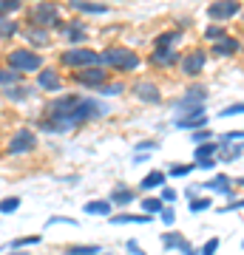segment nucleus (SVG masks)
Instances as JSON below:
<instances>
[{"label": "nucleus", "mask_w": 244, "mask_h": 255, "mask_svg": "<svg viewBox=\"0 0 244 255\" xmlns=\"http://www.w3.org/2000/svg\"><path fill=\"white\" fill-rule=\"evenodd\" d=\"M3 97L11 102H20V100H28L31 97V88H28L26 82H17V85H9V88H3Z\"/></svg>", "instance_id": "28"}, {"label": "nucleus", "mask_w": 244, "mask_h": 255, "mask_svg": "<svg viewBox=\"0 0 244 255\" xmlns=\"http://www.w3.org/2000/svg\"><path fill=\"white\" fill-rule=\"evenodd\" d=\"M182 54L176 48H154V54L148 57V63L154 68H171V65H179Z\"/></svg>", "instance_id": "18"}, {"label": "nucleus", "mask_w": 244, "mask_h": 255, "mask_svg": "<svg viewBox=\"0 0 244 255\" xmlns=\"http://www.w3.org/2000/svg\"><path fill=\"white\" fill-rule=\"evenodd\" d=\"M165 184H168V173H165V170H151L148 176H142V182H139V190H145V193L162 190Z\"/></svg>", "instance_id": "21"}, {"label": "nucleus", "mask_w": 244, "mask_h": 255, "mask_svg": "<svg viewBox=\"0 0 244 255\" xmlns=\"http://www.w3.org/2000/svg\"><path fill=\"white\" fill-rule=\"evenodd\" d=\"M60 28H63V40L71 43V46H82L88 40V28H85V23L80 17H74L71 23H63Z\"/></svg>", "instance_id": "13"}, {"label": "nucleus", "mask_w": 244, "mask_h": 255, "mask_svg": "<svg viewBox=\"0 0 244 255\" xmlns=\"http://www.w3.org/2000/svg\"><path fill=\"white\" fill-rule=\"evenodd\" d=\"M9 255H26L23 250H9Z\"/></svg>", "instance_id": "54"}, {"label": "nucleus", "mask_w": 244, "mask_h": 255, "mask_svg": "<svg viewBox=\"0 0 244 255\" xmlns=\"http://www.w3.org/2000/svg\"><path fill=\"white\" fill-rule=\"evenodd\" d=\"M210 125V114H208V108L205 111H196V114H188V117H179L176 122H173V128L176 130H199V128H208Z\"/></svg>", "instance_id": "14"}, {"label": "nucleus", "mask_w": 244, "mask_h": 255, "mask_svg": "<svg viewBox=\"0 0 244 255\" xmlns=\"http://www.w3.org/2000/svg\"><path fill=\"white\" fill-rule=\"evenodd\" d=\"M37 88L40 91H60L63 88V77H60V71L57 68H40L37 71Z\"/></svg>", "instance_id": "17"}, {"label": "nucleus", "mask_w": 244, "mask_h": 255, "mask_svg": "<svg viewBox=\"0 0 244 255\" xmlns=\"http://www.w3.org/2000/svg\"><path fill=\"white\" fill-rule=\"evenodd\" d=\"M202 142H213V130H210V128L193 130V145H202Z\"/></svg>", "instance_id": "43"}, {"label": "nucleus", "mask_w": 244, "mask_h": 255, "mask_svg": "<svg viewBox=\"0 0 244 255\" xmlns=\"http://www.w3.org/2000/svg\"><path fill=\"white\" fill-rule=\"evenodd\" d=\"M162 207H165V201L159 199V196H145V199L139 201V210H142V213H148V216H159V213H162Z\"/></svg>", "instance_id": "31"}, {"label": "nucleus", "mask_w": 244, "mask_h": 255, "mask_svg": "<svg viewBox=\"0 0 244 255\" xmlns=\"http://www.w3.org/2000/svg\"><path fill=\"white\" fill-rule=\"evenodd\" d=\"M28 26L37 28H60L63 17H60V6L54 0H40L34 9L28 11Z\"/></svg>", "instance_id": "5"}, {"label": "nucleus", "mask_w": 244, "mask_h": 255, "mask_svg": "<svg viewBox=\"0 0 244 255\" xmlns=\"http://www.w3.org/2000/svg\"><path fill=\"white\" fill-rule=\"evenodd\" d=\"M179 40H182L179 31H162V34L154 40V48H173Z\"/></svg>", "instance_id": "34"}, {"label": "nucleus", "mask_w": 244, "mask_h": 255, "mask_svg": "<svg viewBox=\"0 0 244 255\" xmlns=\"http://www.w3.org/2000/svg\"><path fill=\"white\" fill-rule=\"evenodd\" d=\"M105 111L108 108H105L100 100H80V105H77L71 114H63V117H45L43 122H40V128H43L45 133H68V130L85 125V122H91V119H100Z\"/></svg>", "instance_id": "1"}, {"label": "nucleus", "mask_w": 244, "mask_h": 255, "mask_svg": "<svg viewBox=\"0 0 244 255\" xmlns=\"http://www.w3.org/2000/svg\"><path fill=\"white\" fill-rule=\"evenodd\" d=\"M222 37H227V26H225V23H210V26L205 28V40H208V43H219Z\"/></svg>", "instance_id": "36"}, {"label": "nucleus", "mask_w": 244, "mask_h": 255, "mask_svg": "<svg viewBox=\"0 0 244 255\" xmlns=\"http://www.w3.org/2000/svg\"><path fill=\"white\" fill-rule=\"evenodd\" d=\"M239 17H242V20H244V14H239Z\"/></svg>", "instance_id": "55"}, {"label": "nucleus", "mask_w": 244, "mask_h": 255, "mask_svg": "<svg viewBox=\"0 0 244 255\" xmlns=\"http://www.w3.org/2000/svg\"><path fill=\"white\" fill-rule=\"evenodd\" d=\"M68 6L80 14H108V3H94V0H68Z\"/></svg>", "instance_id": "20"}, {"label": "nucleus", "mask_w": 244, "mask_h": 255, "mask_svg": "<svg viewBox=\"0 0 244 255\" xmlns=\"http://www.w3.org/2000/svg\"><path fill=\"white\" fill-rule=\"evenodd\" d=\"M239 48H242V43H239V37H222L219 43H210V57H216V60H227V57L239 54Z\"/></svg>", "instance_id": "16"}, {"label": "nucleus", "mask_w": 244, "mask_h": 255, "mask_svg": "<svg viewBox=\"0 0 244 255\" xmlns=\"http://www.w3.org/2000/svg\"><path fill=\"white\" fill-rule=\"evenodd\" d=\"M219 244H222L219 238H208V241H205V247L199 250V255H216L219 253Z\"/></svg>", "instance_id": "46"}, {"label": "nucleus", "mask_w": 244, "mask_h": 255, "mask_svg": "<svg viewBox=\"0 0 244 255\" xmlns=\"http://www.w3.org/2000/svg\"><path fill=\"white\" fill-rule=\"evenodd\" d=\"M6 65L26 77V74H37L45 63H43V54H40V51L23 46V48H14V51H9V54H6Z\"/></svg>", "instance_id": "3"}, {"label": "nucleus", "mask_w": 244, "mask_h": 255, "mask_svg": "<svg viewBox=\"0 0 244 255\" xmlns=\"http://www.w3.org/2000/svg\"><path fill=\"white\" fill-rule=\"evenodd\" d=\"M125 91V85L122 82H105L100 88V94H105V97H119V94Z\"/></svg>", "instance_id": "41"}, {"label": "nucleus", "mask_w": 244, "mask_h": 255, "mask_svg": "<svg viewBox=\"0 0 244 255\" xmlns=\"http://www.w3.org/2000/svg\"><path fill=\"white\" fill-rule=\"evenodd\" d=\"M205 68H208V51H205V48H193L188 54H182L179 71L185 74V77H199Z\"/></svg>", "instance_id": "10"}, {"label": "nucleus", "mask_w": 244, "mask_h": 255, "mask_svg": "<svg viewBox=\"0 0 244 255\" xmlns=\"http://www.w3.org/2000/svg\"><path fill=\"white\" fill-rule=\"evenodd\" d=\"M208 97H210L208 85H202V82H193V85H188L185 97H182V100L173 105V111H176V119H179V117H188V114H196V111H205V102H208Z\"/></svg>", "instance_id": "4"}, {"label": "nucleus", "mask_w": 244, "mask_h": 255, "mask_svg": "<svg viewBox=\"0 0 244 255\" xmlns=\"http://www.w3.org/2000/svg\"><path fill=\"white\" fill-rule=\"evenodd\" d=\"M156 147H159L156 139H142V142H136V150H145V153H154Z\"/></svg>", "instance_id": "47"}, {"label": "nucleus", "mask_w": 244, "mask_h": 255, "mask_svg": "<svg viewBox=\"0 0 244 255\" xmlns=\"http://www.w3.org/2000/svg\"><path fill=\"white\" fill-rule=\"evenodd\" d=\"M156 219L162 221L165 227H173V224H176V210H173L171 204H165V207H162V213H159Z\"/></svg>", "instance_id": "39"}, {"label": "nucleus", "mask_w": 244, "mask_h": 255, "mask_svg": "<svg viewBox=\"0 0 244 255\" xmlns=\"http://www.w3.org/2000/svg\"><path fill=\"white\" fill-rule=\"evenodd\" d=\"M219 150H222L219 139H213V142H202V145H196V150H193V162H202V159H213V156H219Z\"/></svg>", "instance_id": "25"}, {"label": "nucleus", "mask_w": 244, "mask_h": 255, "mask_svg": "<svg viewBox=\"0 0 244 255\" xmlns=\"http://www.w3.org/2000/svg\"><path fill=\"white\" fill-rule=\"evenodd\" d=\"M60 65L71 68V71H80V68H88V65H100V51H94L88 46H71L60 54Z\"/></svg>", "instance_id": "6"}, {"label": "nucleus", "mask_w": 244, "mask_h": 255, "mask_svg": "<svg viewBox=\"0 0 244 255\" xmlns=\"http://www.w3.org/2000/svg\"><path fill=\"white\" fill-rule=\"evenodd\" d=\"M190 241L185 236H182V233H176V230H168V233H162V250H185V247H188Z\"/></svg>", "instance_id": "24"}, {"label": "nucleus", "mask_w": 244, "mask_h": 255, "mask_svg": "<svg viewBox=\"0 0 244 255\" xmlns=\"http://www.w3.org/2000/svg\"><path fill=\"white\" fill-rule=\"evenodd\" d=\"M156 216H148V213H114L108 216V224H151Z\"/></svg>", "instance_id": "19"}, {"label": "nucleus", "mask_w": 244, "mask_h": 255, "mask_svg": "<svg viewBox=\"0 0 244 255\" xmlns=\"http://www.w3.org/2000/svg\"><path fill=\"white\" fill-rule=\"evenodd\" d=\"M208 20L210 23H230L233 17H239L242 14V3L239 0H213V3H208Z\"/></svg>", "instance_id": "7"}, {"label": "nucleus", "mask_w": 244, "mask_h": 255, "mask_svg": "<svg viewBox=\"0 0 244 255\" xmlns=\"http://www.w3.org/2000/svg\"><path fill=\"white\" fill-rule=\"evenodd\" d=\"M159 199H162L165 204H176V199H179V193L173 190V187H168V184H165L162 190H159Z\"/></svg>", "instance_id": "45"}, {"label": "nucleus", "mask_w": 244, "mask_h": 255, "mask_svg": "<svg viewBox=\"0 0 244 255\" xmlns=\"http://www.w3.org/2000/svg\"><path fill=\"white\" fill-rule=\"evenodd\" d=\"M17 34V23L11 17H0V40H11Z\"/></svg>", "instance_id": "37"}, {"label": "nucleus", "mask_w": 244, "mask_h": 255, "mask_svg": "<svg viewBox=\"0 0 244 255\" xmlns=\"http://www.w3.org/2000/svg\"><path fill=\"white\" fill-rule=\"evenodd\" d=\"M26 43L28 48H45L48 43H51V37H48V28H37V26H28L26 28Z\"/></svg>", "instance_id": "22"}, {"label": "nucleus", "mask_w": 244, "mask_h": 255, "mask_svg": "<svg viewBox=\"0 0 244 255\" xmlns=\"http://www.w3.org/2000/svg\"><path fill=\"white\" fill-rule=\"evenodd\" d=\"M85 213L88 216H102V219H108V216H114V204H111V199H91L85 201Z\"/></svg>", "instance_id": "23"}, {"label": "nucleus", "mask_w": 244, "mask_h": 255, "mask_svg": "<svg viewBox=\"0 0 244 255\" xmlns=\"http://www.w3.org/2000/svg\"><path fill=\"white\" fill-rule=\"evenodd\" d=\"M239 114H244V102H236V105H227V108L219 111V117L227 119V117H239Z\"/></svg>", "instance_id": "44"}, {"label": "nucleus", "mask_w": 244, "mask_h": 255, "mask_svg": "<svg viewBox=\"0 0 244 255\" xmlns=\"http://www.w3.org/2000/svg\"><path fill=\"white\" fill-rule=\"evenodd\" d=\"M40 241H43V236H20L14 241H9L6 250H26V247H37Z\"/></svg>", "instance_id": "35"}, {"label": "nucleus", "mask_w": 244, "mask_h": 255, "mask_svg": "<svg viewBox=\"0 0 244 255\" xmlns=\"http://www.w3.org/2000/svg\"><path fill=\"white\" fill-rule=\"evenodd\" d=\"M37 150V136L31 128H17L14 136L9 139L6 145V156H26V153H34Z\"/></svg>", "instance_id": "8"}, {"label": "nucleus", "mask_w": 244, "mask_h": 255, "mask_svg": "<svg viewBox=\"0 0 244 255\" xmlns=\"http://www.w3.org/2000/svg\"><path fill=\"white\" fill-rule=\"evenodd\" d=\"M74 82H80L82 88H94V91H100L102 85L108 82V68H105V65H88V68H80V71H74Z\"/></svg>", "instance_id": "9"}, {"label": "nucleus", "mask_w": 244, "mask_h": 255, "mask_svg": "<svg viewBox=\"0 0 244 255\" xmlns=\"http://www.w3.org/2000/svg\"><path fill=\"white\" fill-rule=\"evenodd\" d=\"M125 250H128L131 255H145V250H142L139 244H136V241H125Z\"/></svg>", "instance_id": "51"}, {"label": "nucleus", "mask_w": 244, "mask_h": 255, "mask_svg": "<svg viewBox=\"0 0 244 255\" xmlns=\"http://www.w3.org/2000/svg\"><path fill=\"white\" fill-rule=\"evenodd\" d=\"M182 255H199V250H196V247H185V250H182Z\"/></svg>", "instance_id": "52"}, {"label": "nucleus", "mask_w": 244, "mask_h": 255, "mask_svg": "<svg viewBox=\"0 0 244 255\" xmlns=\"http://www.w3.org/2000/svg\"><path fill=\"white\" fill-rule=\"evenodd\" d=\"M205 193H216V196H225L227 201H233L236 199V190H233V179H230V173H216V176H210L208 182H202L199 184Z\"/></svg>", "instance_id": "11"}, {"label": "nucleus", "mask_w": 244, "mask_h": 255, "mask_svg": "<svg viewBox=\"0 0 244 255\" xmlns=\"http://www.w3.org/2000/svg\"><path fill=\"white\" fill-rule=\"evenodd\" d=\"M216 164H219V156H213V159H202V162H196V170H216Z\"/></svg>", "instance_id": "48"}, {"label": "nucleus", "mask_w": 244, "mask_h": 255, "mask_svg": "<svg viewBox=\"0 0 244 255\" xmlns=\"http://www.w3.org/2000/svg\"><path fill=\"white\" fill-rule=\"evenodd\" d=\"M136 201V193L134 190H128V187H114V193H111V204L114 207H128V204H134Z\"/></svg>", "instance_id": "27"}, {"label": "nucleus", "mask_w": 244, "mask_h": 255, "mask_svg": "<svg viewBox=\"0 0 244 255\" xmlns=\"http://www.w3.org/2000/svg\"><path fill=\"white\" fill-rule=\"evenodd\" d=\"M65 255H108L100 244H71L65 247Z\"/></svg>", "instance_id": "29"}, {"label": "nucleus", "mask_w": 244, "mask_h": 255, "mask_svg": "<svg viewBox=\"0 0 244 255\" xmlns=\"http://www.w3.org/2000/svg\"><path fill=\"white\" fill-rule=\"evenodd\" d=\"M230 142H244V130H227L219 136V145H230Z\"/></svg>", "instance_id": "42"}, {"label": "nucleus", "mask_w": 244, "mask_h": 255, "mask_svg": "<svg viewBox=\"0 0 244 255\" xmlns=\"http://www.w3.org/2000/svg\"><path fill=\"white\" fill-rule=\"evenodd\" d=\"M131 91H134V97L139 102H145V105H159V102H162V88H159L154 80H136L134 85H131Z\"/></svg>", "instance_id": "12"}, {"label": "nucleus", "mask_w": 244, "mask_h": 255, "mask_svg": "<svg viewBox=\"0 0 244 255\" xmlns=\"http://www.w3.org/2000/svg\"><path fill=\"white\" fill-rule=\"evenodd\" d=\"M233 210H244V199H233V201H227L225 207H219V213H233Z\"/></svg>", "instance_id": "49"}, {"label": "nucleus", "mask_w": 244, "mask_h": 255, "mask_svg": "<svg viewBox=\"0 0 244 255\" xmlns=\"http://www.w3.org/2000/svg\"><path fill=\"white\" fill-rule=\"evenodd\" d=\"M23 82V74L9 68V65H0V88H9V85H17Z\"/></svg>", "instance_id": "32"}, {"label": "nucleus", "mask_w": 244, "mask_h": 255, "mask_svg": "<svg viewBox=\"0 0 244 255\" xmlns=\"http://www.w3.org/2000/svg\"><path fill=\"white\" fill-rule=\"evenodd\" d=\"M242 156H244V145H239V142H230V147L222 145V150H219V162L233 164V162H239Z\"/></svg>", "instance_id": "26"}, {"label": "nucleus", "mask_w": 244, "mask_h": 255, "mask_svg": "<svg viewBox=\"0 0 244 255\" xmlns=\"http://www.w3.org/2000/svg\"><path fill=\"white\" fill-rule=\"evenodd\" d=\"M51 224H71V227H77V219H65V216H54V219L45 221V227H51Z\"/></svg>", "instance_id": "50"}, {"label": "nucleus", "mask_w": 244, "mask_h": 255, "mask_svg": "<svg viewBox=\"0 0 244 255\" xmlns=\"http://www.w3.org/2000/svg\"><path fill=\"white\" fill-rule=\"evenodd\" d=\"M100 65H105L108 71H122V74H131L142 65V57L136 54L134 48H125V46H108L105 51H100Z\"/></svg>", "instance_id": "2"}, {"label": "nucleus", "mask_w": 244, "mask_h": 255, "mask_svg": "<svg viewBox=\"0 0 244 255\" xmlns=\"http://www.w3.org/2000/svg\"><path fill=\"white\" fill-rule=\"evenodd\" d=\"M17 207H20V196H9V199H0V213H3V216L14 213Z\"/></svg>", "instance_id": "40"}, {"label": "nucleus", "mask_w": 244, "mask_h": 255, "mask_svg": "<svg viewBox=\"0 0 244 255\" xmlns=\"http://www.w3.org/2000/svg\"><path fill=\"white\" fill-rule=\"evenodd\" d=\"M80 94H63V97H57V100L48 102V114L45 117H63V114H71L77 105H80Z\"/></svg>", "instance_id": "15"}, {"label": "nucleus", "mask_w": 244, "mask_h": 255, "mask_svg": "<svg viewBox=\"0 0 244 255\" xmlns=\"http://www.w3.org/2000/svg\"><path fill=\"white\" fill-rule=\"evenodd\" d=\"M188 210L193 213V216H199V213H208V210H213V199L210 196H196V199L188 201Z\"/></svg>", "instance_id": "33"}, {"label": "nucleus", "mask_w": 244, "mask_h": 255, "mask_svg": "<svg viewBox=\"0 0 244 255\" xmlns=\"http://www.w3.org/2000/svg\"><path fill=\"white\" fill-rule=\"evenodd\" d=\"M165 173L171 176V179H188L190 173H196V162H188V164H182V162H176V164H171Z\"/></svg>", "instance_id": "30"}, {"label": "nucleus", "mask_w": 244, "mask_h": 255, "mask_svg": "<svg viewBox=\"0 0 244 255\" xmlns=\"http://www.w3.org/2000/svg\"><path fill=\"white\" fill-rule=\"evenodd\" d=\"M233 187H244V176H236V179H233Z\"/></svg>", "instance_id": "53"}, {"label": "nucleus", "mask_w": 244, "mask_h": 255, "mask_svg": "<svg viewBox=\"0 0 244 255\" xmlns=\"http://www.w3.org/2000/svg\"><path fill=\"white\" fill-rule=\"evenodd\" d=\"M23 9V0H0V17H11Z\"/></svg>", "instance_id": "38"}]
</instances>
